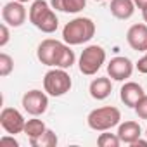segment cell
Instances as JSON below:
<instances>
[{"instance_id":"cell-1","label":"cell","mask_w":147,"mask_h":147,"mask_svg":"<svg viewBox=\"0 0 147 147\" xmlns=\"http://www.w3.org/2000/svg\"><path fill=\"white\" fill-rule=\"evenodd\" d=\"M36 57L42 64L52 66V67H62L67 69L75 64V52L69 49V45L54 38H47L38 45Z\"/></svg>"},{"instance_id":"cell-2","label":"cell","mask_w":147,"mask_h":147,"mask_svg":"<svg viewBox=\"0 0 147 147\" xmlns=\"http://www.w3.org/2000/svg\"><path fill=\"white\" fill-rule=\"evenodd\" d=\"M95 23L90 18H75L62 30V38L67 45H82L94 38Z\"/></svg>"},{"instance_id":"cell-3","label":"cell","mask_w":147,"mask_h":147,"mask_svg":"<svg viewBox=\"0 0 147 147\" xmlns=\"http://www.w3.org/2000/svg\"><path fill=\"white\" fill-rule=\"evenodd\" d=\"M30 23L43 33H54L59 26V19L54 12V7L47 0H35L30 7Z\"/></svg>"},{"instance_id":"cell-4","label":"cell","mask_w":147,"mask_h":147,"mask_svg":"<svg viewBox=\"0 0 147 147\" xmlns=\"http://www.w3.org/2000/svg\"><path fill=\"white\" fill-rule=\"evenodd\" d=\"M119 119H121V113L114 106L97 107V109L90 111L88 116H87L88 126L92 130H95V131H107L113 126L119 125Z\"/></svg>"},{"instance_id":"cell-5","label":"cell","mask_w":147,"mask_h":147,"mask_svg":"<svg viewBox=\"0 0 147 147\" xmlns=\"http://www.w3.org/2000/svg\"><path fill=\"white\" fill-rule=\"evenodd\" d=\"M71 76L67 75V71L62 67H54L45 73L43 76V88L49 95L52 97H61L71 90Z\"/></svg>"},{"instance_id":"cell-6","label":"cell","mask_w":147,"mask_h":147,"mask_svg":"<svg viewBox=\"0 0 147 147\" xmlns=\"http://www.w3.org/2000/svg\"><path fill=\"white\" fill-rule=\"evenodd\" d=\"M106 62V50L100 45H88L80 55V71L87 76H92Z\"/></svg>"},{"instance_id":"cell-7","label":"cell","mask_w":147,"mask_h":147,"mask_svg":"<svg viewBox=\"0 0 147 147\" xmlns=\"http://www.w3.org/2000/svg\"><path fill=\"white\" fill-rule=\"evenodd\" d=\"M23 107L31 116H42L49 107V97L42 90H30L23 95Z\"/></svg>"},{"instance_id":"cell-8","label":"cell","mask_w":147,"mask_h":147,"mask_svg":"<svg viewBox=\"0 0 147 147\" xmlns=\"http://www.w3.org/2000/svg\"><path fill=\"white\" fill-rule=\"evenodd\" d=\"M0 125H2V128L9 135H18L21 131H24L26 119L23 118V114L18 109H14V107H4L2 113H0Z\"/></svg>"},{"instance_id":"cell-9","label":"cell","mask_w":147,"mask_h":147,"mask_svg":"<svg viewBox=\"0 0 147 147\" xmlns=\"http://www.w3.org/2000/svg\"><path fill=\"white\" fill-rule=\"evenodd\" d=\"M131 73H133V62L128 57L118 55V57H113L107 64V75L114 82H125L126 78L131 76Z\"/></svg>"},{"instance_id":"cell-10","label":"cell","mask_w":147,"mask_h":147,"mask_svg":"<svg viewBox=\"0 0 147 147\" xmlns=\"http://www.w3.org/2000/svg\"><path fill=\"white\" fill-rule=\"evenodd\" d=\"M2 19L4 23H7L9 26L19 28L24 21H26V9L21 2L14 0V2H9L4 5L2 9Z\"/></svg>"},{"instance_id":"cell-11","label":"cell","mask_w":147,"mask_h":147,"mask_svg":"<svg viewBox=\"0 0 147 147\" xmlns=\"http://www.w3.org/2000/svg\"><path fill=\"white\" fill-rule=\"evenodd\" d=\"M128 45L137 52H147V24H131L126 31Z\"/></svg>"},{"instance_id":"cell-12","label":"cell","mask_w":147,"mask_h":147,"mask_svg":"<svg viewBox=\"0 0 147 147\" xmlns=\"http://www.w3.org/2000/svg\"><path fill=\"white\" fill-rule=\"evenodd\" d=\"M144 95H145L144 88H142L138 83H135V82L125 83V85L121 87V90H119V97H121L123 104L128 106V107H135L137 102H138Z\"/></svg>"},{"instance_id":"cell-13","label":"cell","mask_w":147,"mask_h":147,"mask_svg":"<svg viewBox=\"0 0 147 147\" xmlns=\"http://www.w3.org/2000/svg\"><path fill=\"white\" fill-rule=\"evenodd\" d=\"M140 135H142V128H140V125L137 121H125L118 128L119 140L125 142V144H130V145H133L140 138Z\"/></svg>"},{"instance_id":"cell-14","label":"cell","mask_w":147,"mask_h":147,"mask_svg":"<svg viewBox=\"0 0 147 147\" xmlns=\"http://www.w3.org/2000/svg\"><path fill=\"white\" fill-rule=\"evenodd\" d=\"M111 14L116 19H130L135 12V2L133 0H111L109 5Z\"/></svg>"},{"instance_id":"cell-15","label":"cell","mask_w":147,"mask_h":147,"mask_svg":"<svg viewBox=\"0 0 147 147\" xmlns=\"http://www.w3.org/2000/svg\"><path fill=\"white\" fill-rule=\"evenodd\" d=\"M90 95L95 99V100H104L111 95L113 92V83L109 78L106 76H100V78H95L92 83H90Z\"/></svg>"},{"instance_id":"cell-16","label":"cell","mask_w":147,"mask_h":147,"mask_svg":"<svg viewBox=\"0 0 147 147\" xmlns=\"http://www.w3.org/2000/svg\"><path fill=\"white\" fill-rule=\"evenodd\" d=\"M50 5L55 11H61V12L76 14V12L85 9L87 0H50Z\"/></svg>"},{"instance_id":"cell-17","label":"cell","mask_w":147,"mask_h":147,"mask_svg":"<svg viewBox=\"0 0 147 147\" xmlns=\"http://www.w3.org/2000/svg\"><path fill=\"white\" fill-rule=\"evenodd\" d=\"M57 142H59V140H57V135H55L52 130H45L40 137L30 138L31 147H55Z\"/></svg>"},{"instance_id":"cell-18","label":"cell","mask_w":147,"mask_h":147,"mask_svg":"<svg viewBox=\"0 0 147 147\" xmlns=\"http://www.w3.org/2000/svg\"><path fill=\"white\" fill-rule=\"evenodd\" d=\"M45 130H47V126H45V123H43L42 119H28L26 125H24V133H26L30 138L40 137Z\"/></svg>"},{"instance_id":"cell-19","label":"cell","mask_w":147,"mask_h":147,"mask_svg":"<svg viewBox=\"0 0 147 147\" xmlns=\"http://www.w3.org/2000/svg\"><path fill=\"white\" fill-rule=\"evenodd\" d=\"M99 147H118L121 144L118 133H100L97 138Z\"/></svg>"},{"instance_id":"cell-20","label":"cell","mask_w":147,"mask_h":147,"mask_svg":"<svg viewBox=\"0 0 147 147\" xmlns=\"http://www.w3.org/2000/svg\"><path fill=\"white\" fill-rule=\"evenodd\" d=\"M12 69H14V61H12V57L9 55V54H5V52H2L0 54V76H9L11 73H12Z\"/></svg>"},{"instance_id":"cell-21","label":"cell","mask_w":147,"mask_h":147,"mask_svg":"<svg viewBox=\"0 0 147 147\" xmlns=\"http://www.w3.org/2000/svg\"><path fill=\"white\" fill-rule=\"evenodd\" d=\"M133 109H135V113H137V116H138L140 119H147V95H144V97L137 102V106H135Z\"/></svg>"},{"instance_id":"cell-22","label":"cell","mask_w":147,"mask_h":147,"mask_svg":"<svg viewBox=\"0 0 147 147\" xmlns=\"http://www.w3.org/2000/svg\"><path fill=\"white\" fill-rule=\"evenodd\" d=\"M9 38H11V33H9L7 23H2L0 24V47H5L9 43Z\"/></svg>"},{"instance_id":"cell-23","label":"cell","mask_w":147,"mask_h":147,"mask_svg":"<svg viewBox=\"0 0 147 147\" xmlns=\"http://www.w3.org/2000/svg\"><path fill=\"white\" fill-rule=\"evenodd\" d=\"M0 145H2V147H5V145H11V147H19V142L14 138V135H11V137H2V138H0Z\"/></svg>"},{"instance_id":"cell-24","label":"cell","mask_w":147,"mask_h":147,"mask_svg":"<svg viewBox=\"0 0 147 147\" xmlns=\"http://www.w3.org/2000/svg\"><path fill=\"white\" fill-rule=\"evenodd\" d=\"M135 66H137V69H138L140 73L147 75V52L144 54V57H140V59H138V62H137Z\"/></svg>"},{"instance_id":"cell-25","label":"cell","mask_w":147,"mask_h":147,"mask_svg":"<svg viewBox=\"0 0 147 147\" xmlns=\"http://www.w3.org/2000/svg\"><path fill=\"white\" fill-rule=\"evenodd\" d=\"M133 2H135V7H138L140 11L147 9V0H133Z\"/></svg>"},{"instance_id":"cell-26","label":"cell","mask_w":147,"mask_h":147,"mask_svg":"<svg viewBox=\"0 0 147 147\" xmlns=\"http://www.w3.org/2000/svg\"><path fill=\"white\" fill-rule=\"evenodd\" d=\"M138 145H142V147H147V140H142V138H138V140L133 144V147H138Z\"/></svg>"},{"instance_id":"cell-27","label":"cell","mask_w":147,"mask_h":147,"mask_svg":"<svg viewBox=\"0 0 147 147\" xmlns=\"http://www.w3.org/2000/svg\"><path fill=\"white\" fill-rule=\"evenodd\" d=\"M142 18H144V21H145V24H147V9L142 11Z\"/></svg>"},{"instance_id":"cell-28","label":"cell","mask_w":147,"mask_h":147,"mask_svg":"<svg viewBox=\"0 0 147 147\" xmlns=\"http://www.w3.org/2000/svg\"><path fill=\"white\" fill-rule=\"evenodd\" d=\"M18 2H21V4H26V2H30V0H18Z\"/></svg>"},{"instance_id":"cell-29","label":"cell","mask_w":147,"mask_h":147,"mask_svg":"<svg viewBox=\"0 0 147 147\" xmlns=\"http://www.w3.org/2000/svg\"><path fill=\"white\" fill-rule=\"evenodd\" d=\"M95 2H102V0H95Z\"/></svg>"},{"instance_id":"cell-30","label":"cell","mask_w":147,"mask_h":147,"mask_svg":"<svg viewBox=\"0 0 147 147\" xmlns=\"http://www.w3.org/2000/svg\"><path fill=\"white\" fill-rule=\"evenodd\" d=\"M145 135H147V130H145Z\"/></svg>"}]
</instances>
